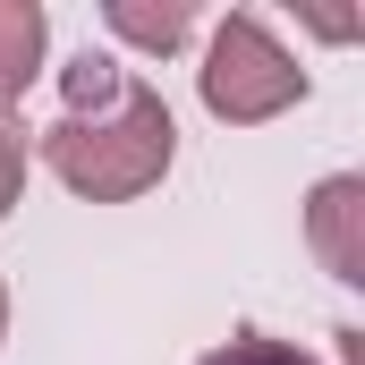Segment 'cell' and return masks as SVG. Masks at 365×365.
<instances>
[{
  "instance_id": "6da1fadb",
  "label": "cell",
  "mask_w": 365,
  "mask_h": 365,
  "mask_svg": "<svg viewBox=\"0 0 365 365\" xmlns=\"http://www.w3.org/2000/svg\"><path fill=\"white\" fill-rule=\"evenodd\" d=\"M170 153H179L170 102L145 77H128L102 110H68L60 128H43L51 179L68 187V195H86V204H136L145 187H162Z\"/></svg>"
},
{
  "instance_id": "7a4b0ae2",
  "label": "cell",
  "mask_w": 365,
  "mask_h": 365,
  "mask_svg": "<svg viewBox=\"0 0 365 365\" xmlns=\"http://www.w3.org/2000/svg\"><path fill=\"white\" fill-rule=\"evenodd\" d=\"M195 86H204V110H212V119L255 128V119H280L289 102H306V68L272 43V26H264L255 9H230V17L212 26V51H204Z\"/></svg>"
},
{
  "instance_id": "3957f363",
  "label": "cell",
  "mask_w": 365,
  "mask_h": 365,
  "mask_svg": "<svg viewBox=\"0 0 365 365\" xmlns=\"http://www.w3.org/2000/svg\"><path fill=\"white\" fill-rule=\"evenodd\" d=\"M306 247L323 255V272L340 280V289L365 280V179L357 170H340V179L314 187V204H306Z\"/></svg>"
},
{
  "instance_id": "277c9868",
  "label": "cell",
  "mask_w": 365,
  "mask_h": 365,
  "mask_svg": "<svg viewBox=\"0 0 365 365\" xmlns=\"http://www.w3.org/2000/svg\"><path fill=\"white\" fill-rule=\"evenodd\" d=\"M43 9L34 0H0V102H17V93L34 86V68H43Z\"/></svg>"
},
{
  "instance_id": "5b68a950",
  "label": "cell",
  "mask_w": 365,
  "mask_h": 365,
  "mask_svg": "<svg viewBox=\"0 0 365 365\" xmlns=\"http://www.w3.org/2000/svg\"><path fill=\"white\" fill-rule=\"evenodd\" d=\"M102 17H110V34H128V43H145V51H179V43H187V26H195V9H179V0H170V9L110 0Z\"/></svg>"
},
{
  "instance_id": "8992f818",
  "label": "cell",
  "mask_w": 365,
  "mask_h": 365,
  "mask_svg": "<svg viewBox=\"0 0 365 365\" xmlns=\"http://www.w3.org/2000/svg\"><path fill=\"white\" fill-rule=\"evenodd\" d=\"M195 365H323V357H314V349H297V340H272V331H238V340L204 349Z\"/></svg>"
},
{
  "instance_id": "52a82bcc",
  "label": "cell",
  "mask_w": 365,
  "mask_h": 365,
  "mask_svg": "<svg viewBox=\"0 0 365 365\" xmlns=\"http://www.w3.org/2000/svg\"><path fill=\"white\" fill-rule=\"evenodd\" d=\"M17 187H26V128H17V119H0V221H9Z\"/></svg>"
},
{
  "instance_id": "ba28073f",
  "label": "cell",
  "mask_w": 365,
  "mask_h": 365,
  "mask_svg": "<svg viewBox=\"0 0 365 365\" xmlns=\"http://www.w3.org/2000/svg\"><path fill=\"white\" fill-rule=\"evenodd\" d=\"M0 340H9V289H0Z\"/></svg>"
}]
</instances>
